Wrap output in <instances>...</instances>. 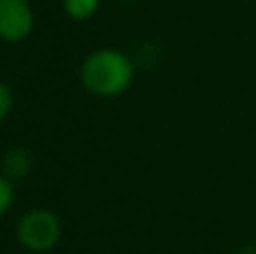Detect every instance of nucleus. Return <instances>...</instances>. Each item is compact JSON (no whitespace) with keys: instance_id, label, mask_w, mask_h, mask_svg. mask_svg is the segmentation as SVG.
Wrapping results in <instances>:
<instances>
[{"instance_id":"6","label":"nucleus","mask_w":256,"mask_h":254,"mask_svg":"<svg viewBox=\"0 0 256 254\" xmlns=\"http://www.w3.org/2000/svg\"><path fill=\"white\" fill-rule=\"evenodd\" d=\"M12 200H14V189H12V182H9L7 178H2V176H0V214H4V212L9 210Z\"/></svg>"},{"instance_id":"4","label":"nucleus","mask_w":256,"mask_h":254,"mask_svg":"<svg viewBox=\"0 0 256 254\" xmlns=\"http://www.w3.org/2000/svg\"><path fill=\"white\" fill-rule=\"evenodd\" d=\"M32 169V158L25 148H12L2 160V174L9 182L22 180Z\"/></svg>"},{"instance_id":"7","label":"nucleus","mask_w":256,"mask_h":254,"mask_svg":"<svg viewBox=\"0 0 256 254\" xmlns=\"http://www.w3.org/2000/svg\"><path fill=\"white\" fill-rule=\"evenodd\" d=\"M12 106H14V97H12V90L7 88V86L0 81V120H4V117L12 112Z\"/></svg>"},{"instance_id":"5","label":"nucleus","mask_w":256,"mask_h":254,"mask_svg":"<svg viewBox=\"0 0 256 254\" xmlns=\"http://www.w3.org/2000/svg\"><path fill=\"white\" fill-rule=\"evenodd\" d=\"M97 4L99 0H66V12L76 20H84L97 12Z\"/></svg>"},{"instance_id":"3","label":"nucleus","mask_w":256,"mask_h":254,"mask_svg":"<svg viewBox=\"0 0 256 254\" xmlns=\"http://www.w3.org/2000/svg\"><path fill=\"white\" fill-rule=\"evenodd\" d=\"M34 25L27 0H0V38L9 43L27 38Z\"/></svg>"},{"instance_id":"1","label":"nucleus","mask_w":256,"mask_h":254,"mask_svg":"<svg viewBox=\"0 0 256 254\" xmlns=\"http://www.w3.org/2000/svg\"><path fill=\"white\" fill-rule=\"evenodd\" d=\"M132 79V63L122 52L99 50L86 58L81 68V81L92 94L115 97L124 92Z\"/></svg>"},{"instance_id":"8","label":"nucleus","mask_w":256,"mask_h":254,"mask_svg":"<svg viewBox=\"0 0 256 254\" xmlns=\"http://www.w3.org/2000/svg\"><path fill=\"white\" fill-rule=\"evenodd\" d=\"M240 254H256V248H245Z\"/></svg>"},{"instance_id":"2","label":"nucleus","mask_w":256,"mask_h":254,"mask_svg":"<svg viewBox=\"0 0 256 254\" xmlns=\"http://www.w3.org/2000/svg\"><path fill=\"white\" fill-rule=\"evenodd\" d=\"M61 236V225L52 212L36 210L22 216L18 223V241L32 252H48L56 246Z\"/></svg>"}]
</instances>
